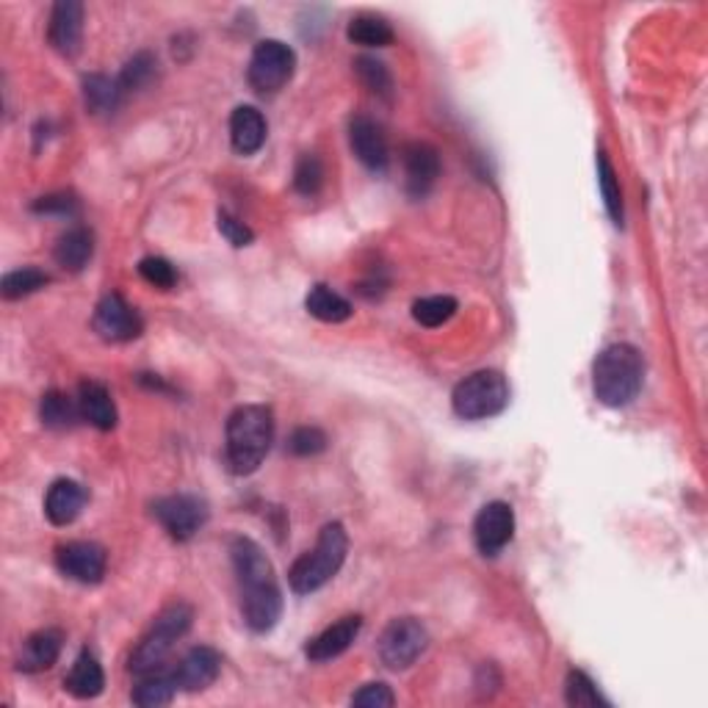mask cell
<instances>
[{
  "label": "cell",
  "instance_id": "6da1fadb",
  "mask_svg": "<svg viewBox=\"0 0 708 708\" xmlns=\"http://www.w3.org/2000/svg\"><path fill=\"white\" fill-rule=\"evenodd\" d=\"M230 559H233L235 579H239L244 623L255 634L271 631L282 615V592L269 556L249 537H233Z\"/></svg>",
  "mask_w": 708,
  "mask_h": 708
},
{
  "label": "cell",
  "instance_id": "7a4b0ae2",
  "mask_svg": "<svg viewBox=\"0 0 708 708\" xmlns=\"http://www.w3.org/2000/svg\"><path fill=\"white\" fill-rule=\"evenodd\" d=\"M275 440V416L269 407L246 404L228 421V465L233 474L249 476L260 468Z\"/></svg>",
  "mask_w": 708,
  "mask_h": 708
},
{
  "label": "cell",
  "instance_id": "3957f363",
  "mask_svg": "<svg viewBox=\"0 0 708 708\" xmlns=\"http://www.w3.org/2000/svg\"><path fill=\"white\" fill-rule=\"evenodd\" d=\"M645 363L634 346L615 344L610 349H603L595 360V371H592V387H595V398L606 407H626L637 398L639 387H642Z\"/></svg>",
  "mask_w": 708,
  "mask_h": 708
},
{
  "label": "cell",
  "instance_id": "277c9868",
  "mask_svg": "<svg viewBox=\"0 0 708 708\" xmlns=\"http://www.w3.org/2000/svg\"><path fill=\"white\" fill-rule=\"evenodd\" d=\"M346 550H349V537H346V529L340 523H327L318 534L313 550L302 554L293 562L291 573H288V581H291V590L299 592V595H307V592H316L327 584L329 579H335L340 568L346 562Z\"/></svg>",
  "mask_w": 708,
  "mask_h": 708
},
{
  "label": "cell",
  "instance_id": "5b68a950",
  "mask_svg": "<svg viewBox=\"0 0 708 708\" xmlns=\"http://www.w3.org/2000/svg\"><path fill=\"white\" fill-rule=\"evenodd\" d=\"M191 620L194 612L188 603H170V606L155 617L153 628L136 645L134 655H130V673L147 675L153 673V670H161V664H164V659L170 655V650L175 648L177 639H183L188 634Z\"/></svg>",
  "mask_w": 708,
  "mask_h": 708
},
{
  "label": "cell",
  "instance_id": "8992f818",
  "mask_svg": "<svg viewBox=\"0 0 708 708\" xmlns=\"http://www.w3.org/2000/svg\"><path fill=\"white\" fill-rule=\"evenodd\" d=\"M451 404H454V413L465 421L492 418L510 404V385L498 371H476L454 387Z\"/></svg>",
  "mask_w": 708,
  "mask_h": 708
},
{
  "label": "cell",
  "instance_id": "52a82bcc",
  "mask_svg": "<svg viewBox=\"0 0 708 708\" xmlns=\"http://www.w3.org/2000/svg\"><path fill=\"white\" fill-rule=\"evenodd\" d=\"M293 67H297V56H293L291 47L280 39H266L255 47L246 78H249L255 92L275 94L291 81Z\"/></svg>",
  "mask_w": 708,
  "mask_h": 708
},
{
  "label": "cell",
  "instance_id": "ba28073f",
  "mask_svg": "<svg viewBox=\"0 0 708 708\" xmlns=\"http://www.w3.org/2000/svg\"><path fill=\"white\" fill-rule=\"evenodd\" d=\"M429 634L416 617H398L382 631L380 659L391 670H407L418 662V655L427 650Z\"/></svg>",
  "mask_w": 708,
  "mask_h": 708
},
{
  "label": "cell",
  "instance_id": "9c48e42d",
  "mask_svg": "<svg viewBox=\"0 0 708 708\" xmlns=\"http://www.w3.org/2000/svg\"><path fill=\"white\" fill-rule=\"evenodd\" d=\"M153 515L170 532V537L183 543V539H191L199 529L206 526L208 507L197 496H166L155 501Z\"/></svg>",
  "mask_w": 708,
  "mask_h": 708
},
{
  "label": "cell",
  "instance_id": "30bf717a",
  "mask_svg": "<svg viewBox=\"0 0 708 708\" xmlns=\"http://www.w3.org/2000/svg\"><path fill=\"white\" fill-rule=\"evenodd\" d=\"M106 548L97 543H86V539H76V543H65L56 550V565L61 573L81 584H97L106 576Z\"/></svg>",
  "mask_w": 708,
  "mask_h": 708
},
{
  "label": "cell",
  "instance_id": "8fae6325",
  "mask_svg": "<svg viewBox=\"0 0 708 708\" xmlns=\"http://www.w3.org/2000/svg\"><path fill=\"white\" fill-rule=\"evenodd\" d=\"M94 333L103 340H114V344H123V340H134L141 335V316L136 313V307H130L119 293H108V297L100 299L97 311H94Z\"/></svg>",
  "mask_w": 708,
  "mask_h": 708
},
{
  "label": "cell",
  "instance_id": "7c38bea8",
  "mask_svg": "<svg viewBox=\"0 0 708 708\" xmlns=\"http://www.w3.org/2000/svg\"><path fill=\"white\" fill-rule=\"evenodd\" d=\"M512 534H515V512H512L510 503H503V501L485 503L474 521L476 548H479L485 556H496L510 545Z\"/></svg>",
  "mask_w": 708,
  "mask_h": 708
},
{
  "label": "cell",
  "instance_id": "4fadbf2b",
  "mask_svg": "<svg viewBox=\"0 0 708 708\" xmlns=\"http://www.w3.org/2000/svg\"><path fill=\"white\" fill-rule=\"evenodd\" d=\"M404 175H407V191L410 197L423 199L440 177V155L427 141H410L402 150Z\"/></svg>",
  "mask_w": 708,
  "mask_h": 708
},
{
  "label": "cell",
  "instance_id": "5bb4252c",
  "mask_svg": "<svg viewBox=\"0 0 708 708\" xmlns=\"http://www.w3.org/2000/svg\"><path fill=\"white\" fill-rule=\"evenodd\" d=\"M349 141L360 164L369 166L371 172H385L391 161V147L382 125L371 117H355L349 125Z\"/></svg>",
  "mask_w": 708,
  "mask_h": 708
},
{
  "label": "cell",
  "instance_id": "9a60e30c",
  "mask_svg": "<svg viewBox=\"0 0 708 708\" xmlns=\"http://www.w3.org/2000/svg\"><path fill=\"white\" fill-rule=\"evenodd\" d=\"M172 673H175L177 689L202 692L219 678V673H222V655L213 648H206V645H202V648H191Z\"/></svg>",
  "mask_w": 708,
  "mask_h": 708
},
{
  "label": "cell",
  "instance_id": "2e32d148",
  "mask_svg": "<svg viewBox=\"0 0 708 708\" xmlns=\"http://www.w3.org/2000/svg\"><path fill=\"white\" fill-rule=\"evenodd\" d=\"M83 36V7L78 0H59L50 12V25H47V39L59 54L72 56L81 45Z\"/></svg>",
  "mask_w": 708,
  "mask_h": 708
},
{
  "label": "cell",
  "instance_id": "e0dca14e",
  "mask_svg": "<svg viewBox=\"0 0 708 708\" xmlns=\"http://www.w3.org/2000/svg\"><path fill=\"white\" fill-rule=\"evenodd\" d=\"M360 628H363V620H360L358 615L355 617H340L338 623H333L329 628H324L318 637H313L311 642H307V659L311 662H333V659H338L340 653H346V650L351 648V642L358 639Z\"/></svg>",
  "mask_w": 708,
  "mask_h": 708
},
{
  "label": "cell",
  "instance_id": "ac0fdd59",
  "mask_svg": "<svg viewBox=\"0 0 708 708\" xmlns=\"http://www.w3.org/2000/svg\"><path fill=\"white\" fill-rule=\"evenodd\" d=\"M61 648H65V634L59 628H42V631L31 634L23 642V650H20L18 668L23 673H42V670H50L56 662H59Z\"/></svg>",
  "mask_w": 708,
  "mask_h": 708
},
{
  "label": "cell",
  "instance_id": "d6986e66",
  "mask_svg": "<svg viewBox=\"0 0 708 708\" xmlns=\"http://www.w3.org/2000/svg\"><path fill=\"white\" fill-rule=\"evenodd\" d=\"M86 507V490L76 479H59L45 496V515L54 526H70Z\"/></svg>",
  "mask_w": 708,
  "mask_h": 708
},
{
  "label": "cell",
  "instance_id": "ffe728a7",
  "mask_svg": "<svg viewBox=\"0 0 708 708\" xmlns=\"http://www.w3.org/2000/svg\"><path fill=\"white\" fill-rule=\"evenodd\" d=\"M76 404L83 421H89L92 427L103 429V432L117 427V404L103 382H81Z\"/></svg>",
  "mask_w": 708,
  "mask_h": 708
},
{
  "label": "cell",
  "instance_id": "44dd1931",
  "mask_svg": "<svg viewBox=\"0 0 708 708\" xmlns=\"http://www.w3.org/2000/svg\"><path fill=\"white\" fill-rule=\"evenodd\" d=\"M230 141L241 155L258 153L266 141V119L255 106H239L230 117Z\"/></svg>",
  "mask_w": 708,
  "mask_h": 708
},
{
  "label": "cell",
  "instance_id": "7402d4cb",
  "mask_svg": "<svg viewBox=\"0 0 708 708\" xmlns=\"http://www.w3.org/2000/svg\"><path fill=\"white\" fill-rule=\"evenodd\" d=\"M103 686H106L103 668H100V662L94 659V653L83 650L76 659V664H72L70 675L65 678V689L70 692L72 697H78V700H89V697H97L100 692H103Z\"/></svg>",
  "mask_w": 708,
  "mask_h": 708
},
{
  "label": "cell",
  "instance_id": "603a6c76",
  "mask_svg": "<svg viewBox=\"0 0 708 708\" xmlns=\"http://www.w3.org/2000/svg\"><path fill=\"white\" fill-rule=\"evenodd\" d=\"M94 239L86 228H72L56 244V264L67 271H83L92 260Z\"/></svg>",
  "mask_w": 708,
  "mask_h": 708
},
{
  "label": "cell",
  "instance_id": "cb8c5ba5",
  "mask_svg": "<svg viewBox=\"0 0 708 708\" xmlns=\"http://www.w3.org/2000/svg\"><path fill=\"white\" fill-rule=\"evenodd\" d=\"M139 686L134 689V703L141 708H159L166 703L175 700L177 695V681L175 673L166 670H153V673L139 675Z\"/></svg>",
  "mask_w": 708,
  "mask_h": 708
},
{
  "label": "cell",
  "instance_id": "d4e9b609",
  "mask_svg": "<svg viewBox=\"0 0 708 708\" xmlns=\"http://www.w3.org/2000/svg\"><path fill=\"white\" fill-rule=\"evenodd\" d=\"M305 307L313 318L327 324H340L351 316V305L340 293H335L327 286H313L305 299Z\"/></svg>",
  "mask_w": 708,
  "mask_h": 708
},
{
  "label": "cell",
  "instance_id": "484cf974",
  "mask_svg": "<svg viewBox=\"0 0 708 708\" xmlns=\"http://www.w3.org/2000/svg\"><path fill=\"white\" fill-rule=\"evenodd\" d=\"M346 36H349L355 45L387 47L393 42V28L385 18H376V14H358V18H351L349 28H346Z\"/></svg>",
  "mask_w": 708,
  "mask_h": 708
},
{
  "label": "cell",
  "instance_id": "4316f807",
  "mask_svg": "<svg viewBox=\"0 0 708 708\" xmlns=\"http://www.w3.org/2000/svg\"><path fill=\"white\" fill-rule=\"evenodd\" d=\"M83 97L94 114H112L125 94L119 89V81H112L106 76H89L83 81Z\"/></svg>",
  "mask_w": 708,
  "mask_h": 708
},
{
  "label": "cell",
  "instance_id": "83f0119b",
  "mask_svg": "<svg viewBox=\"0 0 708 708\" xmlns=\"http://www.w3.org/2000/svg\"><path fill=\"white\" fill-rule=\"evenodd\" d=\"M42 423L50 429H70L76 423V418L81 416L78 413V404H72L65 393L50 391L42 396V407H39Z\"/></svg>",
  "mask_w": 708,
  "mask_h": 708
},
{
  "label": "cell",
  "instance_id": "f1b7e54d",
  "mask_svg": "<svg viewBox=\"0 0 708 708\" xmlns=\"http://www.w3.org/2000/svg\"><path fill=\"white\" fill-rule=\"evenodd\" d=\"M355 72H358V81L363 83V86L369 89L371 94H376V97H382V100L393 97L391 70H387V67L382 65L380 59H371V56H360V59L355 61Z\"/></svg>",
  "mask_w": 708,
  "mask_h": 708
},
{
  "label": "cell",
  "instance_id": "f546056e",
  "mask_svg": "<svg viewBox=\"0 0 708 708\" xmlns=\"http://www.w3.org/2000/svg\"><path fill=\"white\" fill-rule=\"evenodd\" d=\"M457 313V299L451 297H427L418 299L416 305H413V318H416L421 327H443L451 316Z\"/></svg>",
  "mask_w": 708,
  "mask_h": 708
},
{
  "label": "cell",
  "instance_id": "4dcf8cb0",
  "mask_svg": "<svg viewBox=\"0 0 708 708\" xmlns=\"http://www.w3.org/2000/svg\"><path fill=\"white\" fill-rule=\"evenodd\" d=\"M597 183H601L603 202H606V211H610L612 222L623 224V191L606 153H597Z\"/></svg>",
  "mask_w": 708,
  "mask_h": 708
},
{
  "label": "cell",
  "instance_id": "1f68e13d",
  "mask_svg": "<svg viewBox=\"0 0 708 708\" xmlns=\"http://www.w3.org/2000/svg\"><path fill=\"white\" fill-rule=\"evenodd\" d=\"M47 282H50V277L45 275V271L39 269H18V271H9L7 277H3V282H0V291H3V297L7 299H23L28 297V293H36L39 288H45Z\"/></svg>",
  "mask_w": 708,
  "mask_h": 708
},
{
  "label": "cell",
  "instance_id": "d6a6232c",
  "mask_svg": "<svg viewBox=\"0 0 708 708\" xmlns=\"http://www.w3.org/2000/svg\"><path fill=\"white\" fill-rule=\"evenodd\" d=\"M324 186V164L316 153H305L293 170V188L305 197H316Z\"/></svg>",
  "mask_w": 708,
  "mask_h": 708
},
{
  "label": "cell",
  "instance_id": "836d02e7",
  "mask_svg": "<svg viewBox=\"0 0 708 708\" xmlns=\"http://www.w3.org/2000/svg\"><path fill=\"white\" fill-rule=\"evenodd\" d=\"M155 67H159V61H155L150 54L134 56V59L128 61V67L123 70V76L117 78L119 89H123V94L139 92V89H144L147 83H150L155 78Z\"/></svg>",
  "mask_w": 708,
  "mask_h": 708
},
{
  "label": "cell",
  "instance_id": "e575fe53",
  "mask_svg": "<svg viewBox=\"0 0 708 708\" xmlns=\"http://www.w3.org/2000/svg\"><path fill=\"white\" fill-rule=\"evenodd\" d=\"M565 697H568L570 706H581V708H595L601 706V695H597L595 684L587 678L584 673H570L568 675V686H565Z\"/></svg>",
  "mask_w": 708,
  "mask_h": 708
},
{
  "label": "cell",
  "instance_id": "d590c367",
  "mask_svg": "<svg viewBox=\"0 0 708 708\" xmlns=\"http://www.w3.org/2000/svg\"><path fill=\"white\" fill-rule=\"evenodd\" d=\"M288 449L297 454V457H313V454H322L327 449V434L316 427H299L297 432L288 440Z\"/></svg>",
  "mask_w": 708,
  "mask_h": 708
},
{
  "label": "cell",
  "instance_id": "8d00e7d4",
  "mask_svg": "<svg viewBox=\"0 0 708 708\" xmlns=\"http://www.w3.org/2000/svg\"><path fill=\"white\" fill-rule=\"evenodd\" d=\"M139 275L144 277L150 286L161 288V291H166V288H172L177 282L175 266H172L166 258H144L139 264Z\"/></svg>",
  "mask_w": 708,
  "mask_h": 708
},
{
  "label": "cell",
  "instance_id": "74e56055",
  "mask_svg": "<svg viewBox=\"0 0 708 708\" xmlns=\"http://www.w3.org/2000/svg\"><path fill=\"white\" fill-rule=\"evenodd\" d=\"M34 213H47V217H76L78 199L72 194H47L34 202Z\"/></svg>",
  "mask_w": 708,
  "mask_h": 708
},
{
  "label": "cell",
  "instance_id": "f35d334b",
  "mask_svg": "<svg viewBox=\"0 0 708 708\" xmlns=\"http://www.w3.org/2000/svg\"><path fill=\"white\" fill-rule=\"evenodd\" d=\"M396 703L393 692L385 684H365L363 689L355 692L351 706H365V708H387Z\"/></svg>",
  "mask_w": 708,
  "mask_h": 708
},
{
  "label": "cell",
  "instance_id": "ab89813d",
  "mask_svg": "<svg viewBox=\"0 0 708 708\" xmlns=\"http://www.w3.org/2000/svg\"><path fill=\"white\" fill-rule=\"evenodd\" d=\"M219 233H222L233 246H246L252 244V239H255L252 230L246 228L244 222H239L235 217H230V213H219Z\"/></svg>",
  "mask_w": 708,
  "mask_h": 708
}]
</instances>
